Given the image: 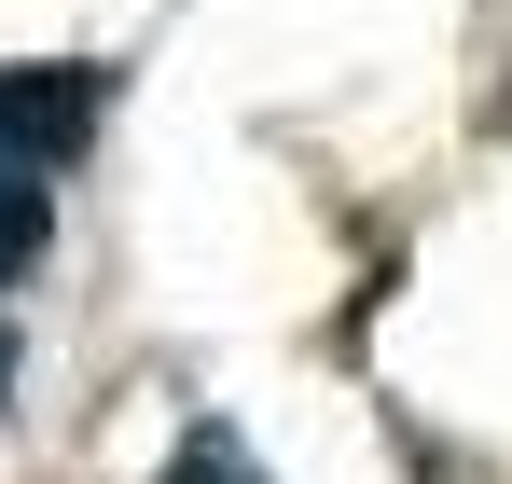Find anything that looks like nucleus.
<instances>
[{"label":"nucleus","instance_id":"nucleus-1","mask_svg":"<svg viewBox=\"0 0 512 484\" xmlns=\"http://www.w3.org/2000/svg\"><path fill=\"white\" fill-rule=\"evenodd\" d=\"M97 125H111V70H97V56H28V70H0V153L14 166L56 180Z\"/></svg>","mask_w":512,"mask_h":484},{"label":"nucleus","instance_id":"nucleus-2","mask_svg":"<svg viewBox=\"0 0 512 484\" xmlns=\"http://www.w3.org/2000/svg\"><path fill=\"white\" fill-rule=\"evenodd\" d=\"M42 249H56V194H42V166H14V153H0V291H14Z\"/></svg>","mask_w":512,"mask_h":484},{"label":"nucleus","instance_id":"nucleus-3","mask_svg":"<svg viewBox=\"0 0 512 484\" xmlns=\"http://www.w3.org/2000/svg\"><path fill=\"white\" fill-rule=\"evenodd\" d=\"M167 484H263V457L236 443V429H180V457H167Z\"/></svg>","mask_w":512,"mask_h":484},{"label":"nucleus","instance_id":"nucleus-4","mask_svg":"<svg viewBox=\"0 0 512 484\" xmlns=\"http://www.w3.org/2000/svg\"><path fill=\"white\" fill-rule=\"evenodd\" d=\"M0 388H14V346H0Z\"/></svg>","mask_w":512,"mask_h":484}]
</instances>
